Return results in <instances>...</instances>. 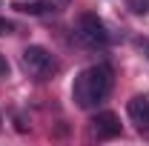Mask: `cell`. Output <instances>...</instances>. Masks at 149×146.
Returning <instances> with one entry per match:
<instances>
[{
  "instance_id": "6da1fadb",
  "label": "cell",
  "mask_w": 149,
  "mask_h": 146,
  "mask_svg": "<svg viewBox=\"0 0 149 146\" xmlns=\"http://www.w3.org/2000/svg\"><path fill=\"white\" fill-rule=\"evenodd\" d=\"M109 95H112V69L103 63L83 69L72 83V97L80 109H89V112L97 109Z\"/></svg>"
},
{
  "instance_id": "7a4b0ae2",
  "label": "cell",
  "mask_w": 149,
  "mask_h": 146,
  "mask_svg": "<svg viewBox=\"0 0 149 146\" xmlns=\"http://www.w3.org/2000/svg\"><path fill=\"white\" fill-rule=\"evenodd\" d=\"M20 66H23V72L29 74V77H35V80H46V77H52V74L57 72L55 55H52L49 49H43V46H29V49H23Z\"/></svg>"
},
{
  "instance_id": "3957f363",
  "label": "cell",
  "mask_w": 149,
  "mask_h": 146,
  "mask_svg": "<svg viewBox=\"0 0 149 146\" xmlns=\"http://www.w3.org/2000/svg\"><path fill=\"white\" fill-rule=\"evenodd\" d=\"M77 37H80V43H86V46H106L109 43V32H106V23L92 15V12H86V15H80L77 17Z\"/></svg>"
},
{
  "instance_id": "277c9868",
  "label": "cell",
  "mask_w": 149,
  "mask_h": 146,
  "mask_svg": "<svg viewBox=\"0 0 149 146\" xmlns=\"http://www.w3.org/2000/svg\"><path fill=\"white\" fill-rule=\"evenodd\" d=\"M89 129H92V135L97 138V140L118 138V135H120V117H118L115 112H97V115H92Z\"/></svg>"
},
{
  "instance_id": "5b68a950",
  "label": "cell",
  "mask_w": 149,
  "mask_h": 146,
  "mask_svg": "<svg viewBox=\"0 0 149 146\" xmlns=\"http://www.w3.org/2000/svg\"><path fill=\"white\" fill-rule=\"evenodd\" d=\"M126 115H129V120L138 129H149V97L135 95L129 103H126Z\"/></svg>"
},
{
  "instance_id": "8992f818",
  "label": "cell",
  "mask_w": 149,
  "mask_h": 146,
  "mask_svg": "<svg viewBox=\"0 0 149 146\" xmlns=\"http://www.w3.org/2000/svg\"><path fill=\"white\" fill-rule=\"evenodd\" d=\"M15 9L20 12H29V15H46L49 9H55L49 0H32V3H15Z\"/></svg>"
},
{
  "instance_id": "52a82bcc",
  "label": "cell",
  "mask_w": 149,
  "mask_h": 146,
  "mask_svg": "<svg viewBox=\"0 0 149 146\" xmlns=\"http://www.w3.org/2000/svg\"><path fill=\"white\" fill-rule=\"evenodd\" d=\"M132 15H149V0H126Z\"/></svg>"
},
{
  "instance_id": "ba28073f",
  "label": "cell",
  "mask_w": 149,
  "mask_h": 146,
  "mask_svg": "<svg viewBox=\"0 0 149 146\" xmlns=\"http://www.w3.org/2000/svg\"><path fill=\"white\" fill-rule=\"evenodd\" d=\"M6 74H9V60L0 55V77H6Z\"/></svg>"
},
{
  "instance_id": "9c48e42d",
  "label": "cell",
  "mask_w": 149,
  "mask_h": 146,
  "mask_svg": "<svg viewBox=\"0 0 149 146\" xmlns=\"http://www.w3.org/2000/svg\"><path fill=\"white\" fill-rule=\"evenodd\" d=\"M12 29V23H6V20H0V32H9Z\"/></svg>"
},
{
  "instance_id": "30bf717a",
  "label": "cell",
  "mask_w": 149,
  "mask_h": 146,
  "mask_svg": "<svg viewBox=\"0 0 149 146\" xmlns=\"http://www.w3.org/2000/svg\"><path fill=\"white\" fill-rule=\"evenodd\" d=\"M146 52H149V46H146Z\"/></svg>"
}]
</instances>
